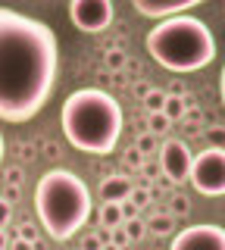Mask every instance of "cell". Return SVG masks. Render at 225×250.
Here are the masks:
<instances>
[{"label":"cell","instance_id":"cell-16","mask_svg":"<svg viewBox=\"0 0 225 250\" xmlns=\"http://www.w3.org/2000/svg\"><path fill=\"white\" fill-rule=\"evenodd\" d=\"M169 125H172V122H169V119H166V116H163V113H150V116H147V135L160 138L163 131L169 128Z\"/></svg>","mask_w":225,"mask_h":250},{"label":"cell","instance_id":"cell-8","mask_svg":"<svg viewBox=\"0 0 225 250\" xmlns=\"http://www.w3.org/2000/svg\"><path fill=\"white\" fill-rule=\"evenodd\" d=\"M191 160L194 156H191L184 141H178V138L163 141V147H160V169L169 175V182H184L188 172H191Z\"/></svg>","mask_w":225,"mask_h":250},{"label":"cell","instance_id":"cell-9","mask_svg":"<svg viewBox=\"0 0 225 250\" xmlns=\"http://www.w3.org/2000/svg\"><path fill=\"white\" fill-rule=\"evenodd\" d=\"M200 0H135V13L138 16H147V19H172V16H182V13H191Z\"/></svg>","mask_w":225,"mask_h":250},{"label":"cell","instance_id":"cell-21","mask_svg":"<svg viewBox=\"0 0 225 250\" xmlns=\"http://www.w3.org/2000/svg\"><path fill=\"white\" fill-rule=\"evenodd\" d=\"M19 238L28 241V244H35V241H38V225L35 222H25V225H22V231H19Z\"/></svg>","mask_w":225,"mask_h":250},{"label":"cell","instance_id":"cell-22","mask_svg":"<svg viewBox=\"0 0 225 250\" xmlns=\"http://www.w3.org/2000/svg\"><path fill=\"white\" fill-rule=\"evenodd\" d=\"M188 209H191L188 197H172V216H188Z\"/></svg>","mask_w":225,"mask_h":250},{"label":"cell","instance_id":"cell-12","mask_svg":"<svg viewBox=\"0 0 225 250\" xmlns=\"http://www.w3.org/2000/svg\"><path fill=\"white\" fill-rule=\"evenodd\" d=\"M188 100H191V97H172V94H166V104H163V116H166L169 122L182 119V116L188 113Z\"/></svg>","mask_w":225,"mask_h":250},{"label":"cell","instance_id":"cell-10","mask_svg":"<svg viewBox=\"0 0 225 250\" xmlns=\"http://www.w3.org/2000/svg\"><path fill=\"white\" fill-rule=\"evenodd\" d=\"M131 188L135 185H131L128 175H106L100 182V200L103 203H122V200H128Z\"/></svg>","mask_w":225,"mask_h":250},{"label":"cell","instance_id":"cell-1","mask_svg":"<svg viewBox=\"0 0 225 250\" xmlns=\"http://www.w3.org/2000/svg\"><path fill=\"white\" fill-rule=\"evenodd\" d=\"M60 72V41L47 22L0 6V119L28 122L47 106Z\"/></svg>","mask_w":225,"mask_h":250},{"label":"cell","instance_id":"cell-14","mask_svg":"<svg viewBox=\"0 0 225 250\" xmlns=\"http://www.w3.org/2000/svg\"><path fill=\"white\" fill-rule=\"evenodd\" d=\"M144 106H147V113H163V104H166V91H160V88H150L144 94Z\"/></svg>","mask_w":225,"mask_h":250},{"label":"cell","instance_id":"cell-27","mask_svg":"<svg viewBox=\"0 0 225 250\" xmlns=\"http://www.w3.org/2000/svg\"><path fill=\"white\" fill-rule=\"evenodd\" d=\"M82 250H100V241H97V234H88L84 238V247Z\"/></svg>","mask_w":225,"mask_h":250},{"label":"cell","instance_id":"cell-5","mask_svg":"<svg viewBox=\"0 0 225 250\" xmlns=\"http://www.w3.org/2000/svg\"><path fill=\"white\" fill-rule=\"evenodd\" d=\"M188 178L204 197H222L225 194V153H222V147H209V150L194 156Z\"/></svg>","mask_w":225,"mask_h":250},{"label":"cell","instance_id":"cell-18","mask_svg":"<svg viewBox=\"0 0 225 250\" xmlns=\"http://www.w3.org/2000/svg\"><path fill=\"white\" fill-rule=\"evenodd\" d=\"M157 144H160V138H153V135H141V138H138L135 141V150L138 153H150V150H157Z\"/></svg>","mask_w":225,"mask_h":250},{"label":"cell","instance_id":"cell-6","mask_svg":"<svg viewBox=\"0 0 225 250\" xmlns=\"http://www.w3.org/2000/svg\"><path fill=\"white\" fill-rule=\"evenodd\" d=\"M69 19H72V25L79 31L100 35L116 19V6L110 0H72L69 3Z\"/></svg>","mask_w":225,"mask_h":250},{"label":"cell","instance_id":"cell-29","mask_svg":"<svg viewBox=\"0 0 225 250\" xmlns=\"http://www.w3.org/2000/svg\"><path fill=\"white\" fill-rule=\"evenodd\" d=\"M10 182H16V185L22 182V172L19 169H10Z\"/></svg>","mask_w":225,"mask_h":250},{"label":"cell","instance_id":"cell-7","mask_svg":"<svg viewBox=\"0 0 225 250\" xmlns=\"http://www.w3.org/2000/svg\"><path fill=\"white\" fill-rule=\"evenodd\" d=\"M169 250H225V231L222 225L204 222V225H188L172 238Z\"/></svg>","mask_w":225,"mask_h":250},{"label":"cell","instance_id":"cell-17","mask_svg":"<svg viewBox=\"0 0 225 250\" xmlns=\"http://www.w3.org/2000/svg\"><path fill=\"white\" fill-rule=\"evenodd\" d=\"M122 231L128 234V241H141L144 234H147V229H144V219H125V222H122Z\"/></svg>","mask_w":225,"mask_h":250},{"label":"cell","instance_id":"cell-24","mask_svg":"<svg viewBox=\"0 0 225 250\" xmlns=\"http://www.w3.org/2000/svg\"><path fill=\"white\" fill-rule=\"evenodd\" d=\"M10 216H13V207H10V200H3V197H0V229H3V225L10 222Z\"/></svg>","mask_w":225,"mask_h":250},{"label":"cell","instance_id":"cell-23","mask_svg":"<svg viewBox=\"0 0 225 250\" xmlns=\"http://www.w3.org/2000/svg\"><path fill=\"white\" fill-rule=\"evenodd\" d=\"M125 166H128V169H141V166H144V156L138 153L135 147H131V150L125 153Z\"/></svg>","mask_w":225,"mask_h":250},{"label":"cell","instance_id":"cell-2","mask_svg":"<svg viewBox=\"0 0 225 250\" xmlns=\"http://www.w3.org/2000/svg\"><path fill=\"white\" fill-rule=\"evenodd\" d=\"M63 135L82 153H113L122 138V106L103 88H82L63 100Z\"/></svg>","mask_w":225,"mask_h":250},{"label":"cell","instance_id":"cell-31","mask_svg":"<svg viewBox=\"0 0 225 250\" xmlns=\"http://www.w3.org/2000/svg\"><path fill=\"white\" fill-rule=\"evenodd\" d=\"M0 163H3V135H0Z\"/></svg>","mask_w":225,"mask_h":250},{"label":"cell","instance_id":"cell-4","mask_svg":"<svg viewBox=\"0 0 225 250\" xmlns=\"http://www.w3.org/2000/svg\"><path fill=\"white\" fill-rule=\"evenodd\" d=\"M147 50L163 69L175 75L197 72L216 60V38L209 25L197 16H172V19L157 22L147 31Z\"/></svg>","mask_w":225,"mask_h":250},{"label":"cell","instance_id":"cell-30","mask_svg":"<svg viewBox=\"0 0 225 250\" xmlns=\"http://www.w3.org/2000/svg\"><path fill=\"white\" fill-rule=\"evenodd\" d=\"M6 244H10V238H6V231L0 229V250H6Z\"/></svg>","mask_w":225,"mask_h":250},{"label":"cell","instance_id":"cell-13","mask_svg":"<svg viewBox=\"0 0 225 250\" xmlns=\"http://www.w3.org/2000/svg\"><path fill=\"white\" fill-rule=\"evenodd\" d=\"M122 222H125L122 219V203H103L100 207V225L103 229H119Z\"/></svg>","mask_w":225,"mask_h":250},{"label":"cell","instance_id":"cell-32","mask_svg":"<svg viewBox=\"0 0 225 250\" xmlns=\"http://www.w3.org/2000/svg\"><path fill=\"white\" fill-rule=\"evenodd\" d=\"M100 250H119V247H113V244H106V247H100Z\"/></svg>","mask_w":225,"mask_h":250},{"label":"cell","instance_id":"cell-26","mask_svg":"<svg viewBox=\"0 0 225 250\" xmlns=\"http://www.w3.org/2000/svg\"><path fill=\"white\" fill-rule=\"evenodd\" d=\"M10 250H35V244H28V241H22V238H13V244H6Z\"/></svg>","mask_w":225,"mask_h":250},{"label":"cell","instance_id":"cell-20","mask_svg":"<svg viewBox=\"0 0 225 250\" xmlns=\"http://www.w3.org/2000/svg\"><path fill=\"white\" fill-rule=\"evenodd\" d=\"M110 244H113V247H119V250H125V247L131 244V241H128V234L122 231V225H119V229H113V231H110Z\"/></svg>","mask_w":225,"mask_h":250},{"label":"cell","instance_id":"cell-3","mask_svg":"<svg viewBox=\"0 0 225 250\" xmlns=\"http://www.w3.org/2000/svg\"><path fill=\"white\" fill-rule=\"evenodd\" d=\"M91 191L72 169H50L35 185V213L53 241H69L91 219Z\"/></svg>","mask_w":225,"mask_h":250},{"label":"cell","instance_id":"cell-19","mask_svg":"<svg viewBox=\"0 0 225 250\" xmlns=\"http://www.w3.org/2000/svg\"><path fill=\"white\" fill-rule=\"evenodd\" d=\"M128 200L135 203L138 209L141 207H147V203H150V191H147V188H131V194H128Z\"/></svg>","mask_w":225,"mask_h":250},{"label":"cell","instance_id":"cell-11","mask_svg":"<svg viewBox=\"0 0 225 250\" xmlns=\"http://www.w3.org/2000/svg\"><path fill=\"white\" fill-rule=\"evenodd\" d=\"M144 229H147V234H172V229H175V219L172 216H166V213H157V216H150L144 222Z\"/></svg>","mask_w":225,"mask_h":250},{"label":"cell","instance_id":"cell-25","mask_svg":"<svg viewBox=\"0 0 225 250\" xmlns=\"http://www.w3.org/2000/svg\"><path fill=\"white\" fill-rule=\"evenodd\" d=\"M138 216V207L131 200H122V219H135Z\"/></svg>","mask_w":225,"mask_h":250},{"label":"cell","instance_id":"cell-15","mask_svg":"<svg viewBox=\"0 0 225 250\" xmlns=\"http://www.w3.org/2000/svg\"><path fill=\"white\" fill-rule=\"evenodd\" d=\"M103 62H106V69L116 75V72H122V66H125V50H119V47H110V50L103 53Z\"/></svg>","mask_w":225,"mask_h":250},{"label":"cell","instance_id":"cell-28","mask_svg":"<svg viewBox=\"0 0 225 250\" xmlns=\"http://www.w3.org/2000/svg\"><path fill=\"white\" fill-rule=\"evenodd\" d=\"M209 144H213V147H222V128H213V131H209Z\"/></svg>","mask_w":225,"mask_h":250}]
</instances>
